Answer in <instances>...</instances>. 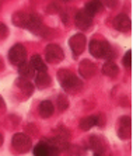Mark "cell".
<instances>
[{
	"instance_id": "19",
	"label": "cell",
	"mask_w": 140,
	"mask_h": 156,
	"mask_svg": "<svg viewBox=\"0 0 140 156\" xmlns=\"http://www.w3.org/2000/svg\"><path fill=\"white\" fill-rule=\"evenodd\" d=\"M17 87L20 89V90L24 93L25 96H31L34 91V84L29 82L28 79H22V77H20V79L17 80Z\"/></svg>"
},
{
	"instance_id": "27",
	"label": "cell",
	"mask_w": 140,
	"mask_h": 156,
	"mask_svg": "<svg viewBox=\"0 0 140 156\" xmlns=\"http://www.w3.org/2000/svg\"><path fill=\"white\" fill-rule=\"evenodd\" d=\"M4 105V101H3V97H2V96H0V107H3Z\"/></svg>"
},
{
	"instance_id": "24",
	"label": "cell",
	"mask_w": 140,
	"mask_h": 156,
	"mask_svg": "<svg viewBox=\"0 0 140 156\" xmlns=\"http://www.w3.org/2000/svg\"><path fill=\"white\" fill-rule=\"evenodd\" d=\"M9 37V27L6 24H0V40H6Z\"/></svg>"
},
{
	"instance_id": "2",
	"label": "cell",
	"mask_w": 140,
	"mask_h": 156,
	"mask_svg": "<svg viewBox=\"0 0 140 156\" xmlns=\"http://www.w3.org/2000/svg\"><path fill=\"white\" fill-rule=\"evenodd\" d=\"M90 54L98 59H108L112 61L115 56V52L112 49L108 41H101V40H91L90 45H88Z\"/></svg>"
},
{
	"instance_id": "6",
	"label": "cell",
	"mask_w": 140,
	"mask_h": 156,
	"mask_svg": "<svg viewBox=\"0 0 140 156\" xmlns=\"http://www.w3.org/2000/svg\"><path fill=\"white\" fill-rule=\"evenodd\" d=\"M88 146H90V149L94 152V155H97V156H105V153L108 151L107 141L101 135H91L90 139H88Z\"/></svg>"
},
{
	"instance_id": "21",
	"label": "cell",
	"mask_w": 140,
	"mask_h": 156,
	"mask_svg": "<svg viewBox=\"0 0 140 156\" xmlns=\"http://www.w3.org/2000/svg\"><path fill=\"white\" fill-rule=\"evenodd\" d=\"M65 153L67 156H83L84 149H81L79 145H67L65 149Z\"/></svg>"
},
{
	"instance_id": "8",
	"label": "cell",
	"mask_w": 140,
	"mask_h": 156,
	"mask_svg": "<svg viewBox=\"0 0 140 156\" xmlns=\"http://www.w3.org/2000/svg\"><path fill=\"white\" fill-rule=\"evenodd\" d=\"M74 24L79 30L86 31L93 26V17L90 14H87L84 10H79L74 16Z\"/></svg>"
},
{
	"instance_id": "17",
	"label": "cell",
	"mask_w": 140,
	"mask_h": 156,
	"mask_svg": "<svg viewBox=\"0 0 140 156\" xmlns=\"http://www.w3.org/2000/svg\"><path fill=\"white\" fill-rule=\"evenodd\" d=\"M50 84V76L46 72H39L35 76V86L36 89H46Z\"/></svg>"
},
{
	"instance_id": "9",
	"label": "cell",
	"mask_w": 140,
	"mask_h": 156,
	"mask_svg": "<svg viewBox=\"0 0 140 156\" xmlns=\"http://www.w3.org/2000/svg\"><path fill=\"white\" fill-rule=\"evenodd\" d=\"M132 135V120L129 115H123L119 118L118 136L121 139H129Z\"/></svg>"
},
{
	"instance_id": "7",
	"label": "cell",
	"mask_w": 140,
	"mask_h": 156,
	"mask_svg": "<svg viewBox=\"0 0 140 156\" xmlns=\"http://www.w3.org/2000/svg\"><path fill=\"white\" fill-rule=\"evenodd\" d=\"M86 45H87V40H86V35L84 34H74L73 37H70L69 40V47L72 49L73 55L74 56H79L84 52L86 49Z\"/></svg>"
},
{
	"instance_id": "22",
	"label": "cell",
	"mask_w": 140,
	"mask_h": 156,
	"mask_svg": "<svg viewBox=\"0 0 140 156\" xmlns=\"http://www.w3.org/2000/svg\"><path fill=\"white\" fill-rule=\"evenodd\" d=\"M58 108L59 111H65L66 108L69 107V101H67V97H66L65 94H59L58 96Z\"/></svg>"
},
{
	"instance_id": "12",
	"label": "cell",
	"mask_w": 140,
	"mask_h": 156,
	"mask_svg": "<svg viewBox=\"0 0 140 156\" xmlns=\"http://www.w3.org/2000/svg\"><path fill=\"white\" fill-rule=\"evenodd\" d=\"M114 27L121 33H128L132 28V20L126 14H118L114 18Z\"/></svg>"
},
{
	"instance_id": "11",
	"label": "cell",
	"mask_w": 140,
	"mask_h": 156,
	"mask_svg": "<svg viewBox=\"0 0 140 156\" xmlns=\"http://www.w3.org/2000/svg\"><path fill=\"white\" fill-rule=\"evenodd\" d=\"M97 72V66L90 59H83L79 65V73L83 79H90Z\"/></svg>"
},
{
	"instance_id": "26",
	"label": "cell",
	"mask_w": 140,
	"mask_h": 156,
	"mask_svg": "<svg viewBox=\"0 0 140 156\" xmlns=\"http://www.w3.org/2000/svg\"><path fill=\"white\" fill-rule=\"evenodd\" d=\"M3 142H4V136H3L2 134H0V146L3 145Z\"/></svg>"
},
{
	"instance_id": "25",
	"label": "cell",
	"mask_w": 140,
	"mask_h": 156,
	"mask_svg": "<svg viewBox=\"0 0 140 156\" xmlns=\"http://www.w3.org/2000/svg\"><path fill=\"white\" fill-rule=\"evenodd\" d=\"M95 125H97V127H104L105 125V115L102 113H100V114H97V115H95Z\"/></svg>"
},
{
	"instance_id": "31",
	"label": "cell",
	"mask_w": 140,
	"mask_h": 156,
	"mask_svg": "<svg viewBox=\"0 0 140 156\" xmlns=\"http://www.w3.org/2000/svg\"><path fill=\"white\" fill-rule=\"evenodd\" d=\"M95 156H97V155H95Z\"/></svg>"
},
{
	"instance_id": "5",
	"label": "cell",
	"mask_w": 140,
	"mask_h": 156,
	"mask_svg": "<svg viewBox=\"0 0 140 156\" xmlns=\"http://www.w3.org/2000/svg\"><path fill=\"white\" fill-rule=\"evenodd\" d=\"M45 59L49 63H59L65 59V52L58 44H49L45 48Z\"/></svg>"
},
{
	"instance_id": "10",
	"label": "cell",
	"mask_w": 140,
	"mask_h": 156,
	"mask_svg": "<svg viewBox=\"0 0 140 156\" xmlns=\"http://www.w3.org/2000/svg\"><path fill=\"white\" fill-rule=\"evenodd\" d=\"M32 14L34 13H28V11H17L13 14L11 17V21L14 24L15 27H20V28H27L32 18Z\"/></svg>"
},
{
	"instance_id": "13",
	"label": "cell",
	"mask_w": 140,
	"mask_h": 156,
	"mask_svg": "<svg viewBox=\"0 0 140 156\" xmlns=\"http://www.w3.org/2000/svg\"><path fill=\"white\" fill-rule=\"evenodd\" d=\"M38 113L42 118H49L55 113V105L49 100H43V101H41L39 107H38Z\"/></svg>"
},
{
	"instance_id": "3",
	"label": "cell",
	"mask_w": 140,
	"mask_h": 156,
	"mask_svg": "<svg viewBox=\"0 0 140 156\" xmlns=\"http://www.w3.org/2000/svg\"><path fill=\"white\" fill-rule=\"evenodd\" d=\"M11 148H13V151L15 153L22 155V153H27L29 149L32 148V141L24 132H17L11 138Z\"/></svg>"
},
{
	"instance_id": "4",
	"label": "cell",
	"mask_w": 140,
	"mask_h": 156,
	"mask_svg": "<svg viewBox=\"0 0 140 156\" xmlns=\"http://www.w3.org/2000/svg\"><path fill=\"white\" fill-rule=\"evenodd\" d=\"M9 61L11 65L20 66L21 63L27 62V49L22 44H15L9 51Z\"/></svg>"
},
{
	"instance_id": "15",
	"label": "cell",
	"mask_w": 140,
	"mask_h": 156,
	"mask_svg": "<svg viewBox=\"0 0 140 156\" xmlns=\"http://www.w3.org/2000/svg\"><path fill=\"white\" fill-rule=\"evenodd\" d=\"M18 73H20V77H22V79H32L35 76V70L32 69L31 63H28V62H24L18 66Z\"/></svg>"
},
{
	"instance_id": "1",
	"label": "cell",
	"mask_w": 140,
	"mask_h": 156,
	"mask_svg": "<svg viewBox=\"0 0 140 156\" xmlns=\"http://www.w3.org/2000/svg\"><path fill=\"white\" fill-rule=\"evenodd\" d=\"M58 82L60 83L62 89H65L69 93H77L83 89V82L77 75L67 69H60L58 72Z\"/></svg>"
},
{
	"instance_id": "14",
	"label": "cell",
	"mask_w": 140,
	"mask_h": 156,
	"mask_svg": "<svg viewBox=\"0 0 140 156\" xmlns=\"http://www.w3.org/2000/svg\"><path fill=\"white\" fill-rule=\"evenodd\" d=\"M102 7H104V4L101 3L100 0H91V2H88V3L86 4L84 11H86L87 14H90L91 17H94V16H97L98 13L102 10Z\"/></svg>"
},
{
	"instance_id": "29",
	"label": "cell",
	"mask_w": 140,
	"mask_h": 156,
	"mask_svg": "<svg viewBox=\"0 0 140 156\" xmlns=\"http://www.w3.org/2000/svg\"><path fill=\"white\" fill-rule=\"evenodd\" d=\"M4 66H3V63H2V61H0V69H3Z\"/></svg>"
},
{
	"instance_id": "23",
	"label": "cell",
	"mask_w": 140,
	"mask_h": 156,
	"mask_svg": "<svg viewBox=\"0 0 140 156\" xmlns=\"http://www.w3.org/2000/svg\"><path fill=\"white\" fill-rule=\"evenodd\" d=\"M122 63H123V66H125L126 69H130V68H132V51H130V49L123 55Z\"/></svg>"
},
{
	"instance_id": "18",
	"label": "cell",
	"mask_w": 140,
	"mask_h": 156,
	"mask_svg": "<svg viewBox=\"0 0 140 156\" xmlns=\"http://www.w3.org/2000/svg\"><path fill=\"white\" fill-rule=\"evenodd\" d=\"M102 73H104L105 76L108 77H115L118 76L119 73V68L114 61H108L104 66H102Z\"/></svg>"
},
{
	"instance_id": "30",
	"label": "cell",
	"mask_w": 140,
	"mask_h": 156,
	"mask_svg": "<svg viewBox=\"0 0 140 156\" xmlns=\"http://www.w3.org/2000/svg\"><path fill=\"white\" fill-rule=\"evenodd\" d=\"M62 2H72V0H62Z\"/></svg>"
},
{
	"instance_id": "20",
	"label": "cell",
	"mask_w": 140,
	"mask_h": 156,
	"mask_svg": "<svg viewBox=\"0 0 140 156\" xmlns=\"http://www.w3.org/2000/svg\"><path fill=\"white\" fill-rule=\"evenodd\" d=\"M95 115H90V117H84L80 120L79 127L81 131H90L93 127H95Z\"/></svg>"
},
{
	"instance_id": "16",
	"label": "cell",
	"mask_w": 140,
	"mask_h": 156,
	"mask_svg": "<svg viewBox=\"0 0 140 156\" xmlns=\"http://www.w3.org/2000/svg\"><path fill=\"white\" fill-rule=\"evenodd\" d=\"M29 63H31V66H32V69L35 70V72H46L48 68H46V63L43 62V59L41 58L39 55H32L31 56V61H29Z\"/></svg>"
},
{
	"instance_id": "28",
	"label": "cell",
	"mask_w": 140,
	"mask_h": 156,
	"mask_svg": "<svg viewBox=\"0 0 140 156\" xmlns=\"http://www.w3.org/2000/svg\"><path fill=\"white\" fill-rule=\"evenodd\" d=\"M4 2H7V0H0V9H2V6H3Z\"/></svg>"
}]
</instances>
